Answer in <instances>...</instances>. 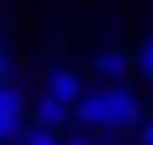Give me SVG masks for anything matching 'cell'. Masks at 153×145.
<instances>
[{
  "instance_id": "obj_1",
  "label": "cell",
  "mask_w": 153,
  "mask_h": 145,
  "mask_svg": "<svg viewBox=\"0 0 153 145\" xmlns=\"http://www.w3.org/2000/svg\"><path fill=\"white\" fill-rule=\"evenodd\" d=\"M137 117H141V101H137V93L113 81V85L105 89V129L125 133V129H133V125H137Z\"/></svg>"
},
{
  "instance_id": "obj_2",
  "label": "cell",
  "mask_w": 153,
  "mask_h": 145,
  "mask_svg": "<svg viewBox=\"0 0 153 145\" xmlns=\"http://www.w3.org/2000/svg\"><path fill=\"white\" fill-rule=\"evenodd\" d=\"M48 93H53V97H61V101H69V105H76V101L85 97V81H81V73L56 65V69L48 73Z\"/></svg>"
},
{
  "instance_id": "obj_3",
  "label": "cell",
  "mask_w": 153,
  "mask_h": 145,
  "mask_svg": "<svg viewBox=\"0 0 153 145\" xmlns=\"http://www.w3.org/2000/svg\"><path fill=\"white\" fill-rule=\"evenodd\" d=\"M93 73L105 77V81H121V77L129 73V53H125V48H117V45L93 53Z\"/></svg>"
},
{
  "instance_id": "obj_4",
  "label": "cell",
  "mask_w": 153,
  "mask_h": 145,
  "mask_svg": "<svg viewBox=\"0 0 153 145\" xmlns=\"http://www.w3.org/2000/svg\"><path fill=\"white\" fill-rule=\"evenodd\" d=\"M36 125H45V129H65V125H69V101L45 93V97L36 101Z\"/></svg>"
},
{
  "instance_id": "obj_5",
  "label": "cell",
  "mask_w": 153,
  "mask_h": 145,
  "mask_svg": "<svg viewBox=\"0 0 153 145\" xmlns=\"http://www.w3.org/2000/svg\"><path fill=\"white\" fill-rule=\"evenodd\" d=\"M76 121L89 129H105V89L101 93H85L76 101Z\"/></svg>"
},
{
  "instance_id": "obj_6",
  "label": "cell",
  "mask_w": 153,
  "mask_h": 145,
  "mask_svg": "<svg viewBox=\"0 0 153 145\" xmlns=\"http://www.w3.org/2000/svg\"><path fill=\"white\" fill-rule=\"evenodd\" d=\"M20 117H24V109H8V105H0V145L24 141V133H20Z\"/></svg>"
},
{
  "instance_id": "obj_7",
  "label": "cell",
  "mask_w": 153,
  "mask_h": 145,
  "mask_svg": "<svg viewBox=\"0 0 153 145\" xmlns=\"http://www.w3.org/2000/svg\"><path fill=\"white\" fill-rule=\"evenodd\" d=\"M137 69H141L145 81H153V32H145L137 40Z\"/></svg>"
},
{
  "instance_id": "obj_8",
  "label": "cell",
  "mask_w": 153,
  "mask_h": 145,
  "mask_svg": "<svg viewBox=\"0 0 153 145\" xmlns=\"http://www.w3.org/2000/svg\"><path fill=\"white\" fill-rule=\"evenodd\" d=\"M24 145H65L61 137H56V129H45V125H36V129L24 133Z\"/></svg>"
},
{
  "instance_id": "obj_9",
  "label": "cell",
  "mask_w": 153,
  "mask_h": 145,
  "mask_svg": "<svg viewBox=\"0 0 153 145\" xmlns=\"http://www.w3.org/2000/svg\"><path fill=\"white\" fill-rule=\"evenodd\" d=\"M12 73H16V61H12V53H8V45L0 40V77L12 81Z\"/></svg>"
},
{
  "instance_id": "obj_10",
  "label": "cell",
  "mask_w": 153,
  "mask_h": 145,
  "mask_svg": "<svg viewBox=\"0 0 153 145\" xmlns=\"http://www.w3.org/2000/svg\"><path fill=\"white\" fill-rule=\"evenodd\" d=\"M141 145H153V121L141 125Z\"/></svg>"
},
{
  "instance_id": "obj_11",
  "label": "cell",
  "mask_w": 153,
  "mask_h": 145,
  "mask_svg": "<svg viewBox=\"0 0 153 145\" xmlns=\"http://www.w3.org/2000/svg\"><path fill=\"white\" fill-rule=\"evenodd\" d=\"M65 145H97V141H93V137H81V133H73V137L65 141Z\"/></svg>"
},
{
  "instance_id": "obj_12",
  "label": "cell",
  "mask_w": 153,
  "mask_h": 145,
  "mask_svg": "<svg viewBox=\"0 0 153 145\" xmlns=\"http://www.w3.org/2000/svg\"><path fill=\"white\" fill-rule=\"evenodd\" d=\"M4 85H8V81H4V77H0V89H4Z\"/></svg>"
},
{
  "instance_id": "obj_13",
  "label": "cell",
  "mask_w": 153,
  "mask_h": 145,
  "mask_svg": "<svg viewBox=\"0 0 153 145\" xmlns=\"http://www.w3.org/2000/svg\"><path fill=\"white\" fill-rule=\"evenodd\" d=\"M12 145H24V141H12Z\"/></svg>"
}]
</instances>
